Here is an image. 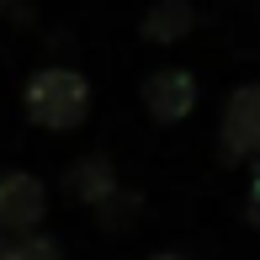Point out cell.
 <instances>
[{
  "instance_id": "obj_1",
  "label": "cell",
  "mask_w": 260,
  "mask_h": 260,
  "mask_svg": "<svg viewBox=\"0 0 260 260\" xmlns=\"http://www.w3.org/2000/svg\"><path fill=\"white\" fill-rule=\"evenodd\" d=\"M21 101H27V117L38 127L69 133V127H80L90 117V80L80 69H69V64H43V69L27 75Z\"/></svg>"
},
{
  "instance_id": "obj_2",
  "label": "cell",
  "mask_w": 260,
  "mask_h": 260,
  "mask_svg": "<svg viewBox=\"0 0 260 260\" xmlns=\"http://www.w3.org/2000/svg\"><path fill=\"white\" fill-rule=\"evenodd\" d=\"M218 154H223V165L260 159V80L239 85L229 101H223V117H218Z\"/></svg>"
},
{
  "instance_id": "obj_3",
  "label": "cell",
  "mask_w": 260,
  "mask_h": 260,
  "mask_svg": "<svg viewBox=\"0 0 260 260\" xmlns=\"http://www.w3.org/2000/svg\"><path fill=\"white\" fill-rule=\"evenodd\" d=\"M138 101H144L149 122L175 127V122H186L191 106H197V75H191V69H181V64H159V69H149V75H144Z\"/></svg>"
},
{
  "instance_id": "obj_4",
  "label": "cell",
  "mask_w": 260,
  "mask_h": 260,
  "mask_svg": "<svg viewBox=\"0 0 260 260\" xmlns=\"http://www.w3.org/2000/svg\"><path fill=\"white\" fill-rule=\"evenodd\" d=\"M48 212V186L32 170H0V239L32 234Z\"/></svg>"
},
{
  "instance_id": "obj_5",
  "label": "cell",
  "mask_w": 260,
  "mask_h": 260,
  "mask_svg": "<svg viewBox=\"0 0 260 260\" xmlns=\"http://www.w3.org/2000/svg\"><path fill=\"white\" fill-rule=\"evenodd\" d=\"M64 186H69V197H75L80 207H112L117 197H122V186H117V165L106 159V154H85V159H75L69 165V175H64Z\"/></svg>"
},
{
  "instance_id": "obj_6",
  "label": "cell",
  "mask_w": 260,
  "mask_h": 260,
  "mask_svg": "<svg viewBox=\"0 0 260 260\" xmlns=\"http://www.w3.org/2000/svg\"><path fill=\"white\" fill-rule=\"evenodd\" d=\"M191 21H197L191 0H154V6L144 11V21H138V32H144L149 43H181L186 32H191Z\"/></svg>"
},
{
  "instance_id": "obj_7",
  "label": "cell",
  "mask_w": 260,
  "mask_h": 260,
  "mask_svg": "<svg viewBox=\"0 0 260 260\" xmlns=\"http://www.w3.org/2000/svg\"><path fill=\"white\" fill-rule=\"evenodd\" d=\"M0 260H64V255L43 234H21V239H0Z\"/></svg>"
},
{
  "instance_id": "obj_8",
  "label": "cell",
  "mask_w": 260,
  "mask_h": 260,
  "mask_svg": "<svg viewBox=\"0 0 260 260\" xmlns=\"http://www.w3.org/2000/svg\"><path fill=\"white\" fill-rule=\"evenodd\" d=\"M244 218L260 229V170H255V181H250V191H244Z\"/></svg>"
},
{
  "instance_id": "obj_9",
  "label": "cell",
  "mask_w": 260,
  "mask_h": 260,
  "mask_svg": "<svg viewBox=\"0 0 260 260\" xmlns=\"http://www.w3.org/2000/svg\"><path fill=\"white\" fill-rule=\"evenodd\" d=\"M149 260H181V255H170V250H159V255H149Z\"/></svg>"
}]
</instances>
